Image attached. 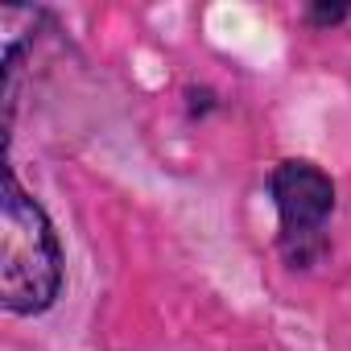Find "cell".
Returning <instances> with one entry per match:
<instances>
[{"label": "cell", "instance_id": "2", "mask_svg": "<svg viewBox=\"0 0 351 351\" xmlns=\"http://www.w3.org/2000/svg\"><path fill=\"white\" fill-rule=\"evenodd\" d=\"M273 207L281 219V256L293 269H310L326 252V219L335 215V182L314 161L289 157L269 178Z\"/></svg>", "mask_w": 351, "mask_h": 351}, {"label": "cell", "instance_id": "1", "mask_svg": "<svg viewBox=\"0 0 351 351\" xmlns=\"http://www.w3.org/2000/svg\"><path fill=\"white\" fill-rule=\"evenodd\" d=\"M62 293V244L38 199L5 173L0 207V306L9 314H46Z\"/></svg>", "mask_w": 351, "mask_h": 351}]
</instances>
